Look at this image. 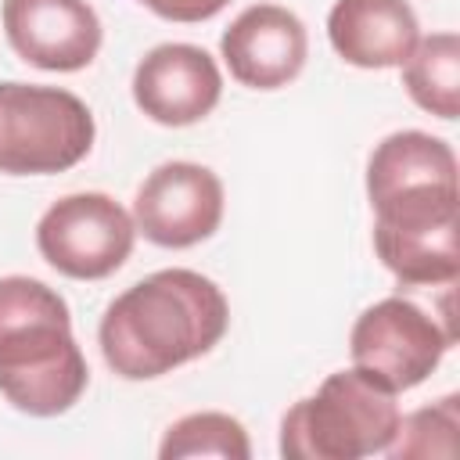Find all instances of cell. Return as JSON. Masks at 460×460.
<instances>
[{
	"mask_svg": "<svg viewBox=\"0 0 460 460\" xmlns=\"http://www.w3.org/2000/svg\"><path fill=\"white\" fill-rule=\"evenodd\" d=\"M230 327L223 288L198 270H155L115 295L101 316L97 345L122 381H155L208 356Z\"/></svg>",
	"mask_w": 460,
	"mask_h": 460,
	"instance_id": "cell-1",
	"label": "cell"
},
{
	"mask_svg": "<svg viewBox=\"0 0 460 460\" xmlns=\"http://www.w3.org/2000/svg\"><path fill=\"white\" fill-rule=\"evenodd\" d=\"M90 385L68 302L43 280L0 277V395L29 417L68 413Z\"/></svg>",
	"mask_w": 460,
	"mask_h": 460,
	"instance_id": "cell-2",
	"label": "cell"
},
{
	"mask_svg": "<svg viewBox=\"0 0 460 460\" xmlns=\"http://www.w3.org/2000/svg\"><path fill=\"white\" fill-rule=\"evenodd\" d=\"M395 392L359 367L334 370L280 417V456L363 460L385 453L399 428Z\"/></svg>",
	"mask_w": 460,
	"mask_h": 460,
	"instance_id": "cell-3",
	"label": "cell"
},
{
	"mask_svg": "<svg viewBox=\"0 0 460 460\" xmlns=\"http://www.w3.org/2000/svg\"><path fill=\"white\" fill-rule=\"evenodd\" d=\"M374 252L406 288H449L460 277V183L413 187L370 201Z\"/></svg>",
	"mask_w": 460,
	"mask_h": 460,
	"instance_id": "cell-4",
	"label": "cell"
},
{
	"mask_svg": "<svg viewBox=\"0 0 460 460\" xmlns=\"http://www.w3.org/2000/svg\"><path fill=\"white\" fill-rule=\"evenodd\" d=\"M97 140L83 97L47 83H0V172L54 176L79 165Z\"/></svg>",
	"mask_w": 460,
	"mask_h": 460,
	"instance_id": "cell-5",
	"label": "cell"
},
{
	"mask_svg": "<svg viewBox=\"0 0 460 460\" xmlns=\"http://www.w3.org/2000/svg\"><path fill=\"white\" fill-rule=\"evenodd\" d=\"M453 341L456 334L413 298L388 295L356 316L349 334V356L352 367L399 395L424 385L438 370Z\"/></svg>",
	"mask_w": 460,
	"mask_h": 460,
	"instance_id": "cell-6",
	"label": "cell"
},
{
	"mask_svg": "<svg viewBox=\"0 0 460 460\" xmlns=\"http://www.w3.org/2000/svg\"><path fill=\"white\" fill-rule=\"evenodd\" d=\"M137 244L133 216L104 190L58 198L36 223V248L68 280H104L126 266Z\"/></svg>",
	"mask_w": 460,
	"mask_h": 460,
	"instance_id": "cell-7",
	"label": "cell"
},
{
	"mask_svg": "<svg viewBox=\"0 0 460 460\" xmlns=\"http://www.w3.org/2000/svg\"><path fill=\"white\" fill-rule=\"evenodd\" d=\"M223 180L201 162H162L133 194V226L158 248H194L223 223Z\"/></svg>",
	"mask_w": 460,
	"mask_h": 460,
	"instance_id": "cell-8",
	"label": "cell"
},
{
	"mask_svg": "<svg viewBox=\"0 0 460 460\" xmlns=\"http://www.w3.org/2000/svg\"><path fill=\"white\" fill-rule=\"evenodd\" d=\"M133 104L158 126L180 129L208 119L223 97V72L198 43H158L133 68Z\"/></svg>",
	"mask_w": 460,
	"mask_h": 460,
	"instance_id": "cell-9",
	"label": "cell"
},
{
	"mask_svg": "<svg viewBox=\"0 0 460 460\" xmlns=\"http://www.w3.org/2000/svg\"><path fill=\"white\" fill-rule=\"evenodd\" d=\"M0 22L11 50L43 72H83L104 43L101 18L86 0H4Z\"/></svg>",
	"mask_w": 460,
	"mask_h": 460,
	"instance_id": "cell-10",
	"label": "cell"
},
{
	"mask_svg": "<svg viewBox=\"0 0 460 460\" xmlns=\"http://www.w3.org/2000/svg\"><path fill=\"white\" fill-rule=\"evenodd\" d=\"M219 58L248 90H280L295 83L309 58L305 22L280 4L244 7L219 36Z\"/></svg>",
	"mask_w": 460,
	"mask_h": 460,
	"instance_id": "cell-11",
	"label": "cell"
},
{
	"mask_svg": "<svg viewBox=\"0 0 460 460\" xmlns=\"http://www.w3.org/2000/svg\"><path fill=\"white\" fill-rule=\"evenodd\" d=\"M327 40L334 54L367 72L399 68L420 40L410 0H334L327 11Z\"/></svg>",
	"mask_w": 460,
	"mask_h": 460,
	"instance_id": "cell-12",
	"label": "cell"
},
{
	"mask_svg": "<svg viewBox=\"0 0 460 460\" xmlns=\"http://www.w3.org/2000/svg\"><path fill=\"white\" fill-rule=\"evenodd\" d=\"M399 68H402V86L420 111L446 122L460 115V36L456 32L446 29V32L420 36Z\"/></svg>",
	"mask_w": 460,
	"mask_h": 460,
	"instance_id": "cell-13",
	"label": "cell"
},
{
	"mask_svg": "<svg viewBox=\"0 0 460 460\" xmlns=\"http://www.w3.org/2000/svg\"><path fill=\"white\" fill-rule=\"evenodd\" d=\"M162 460H187V456H219V460H248L252 442L237 417L223 410H198L172 420L158 442Z\"/></svg>",
	"mask_w": 460,
	"mask_h": 460,
	"instance_id": "cell-14",
	"label": "cell"
},
{
	"mask_svg": "<svg viewBox=\"0 0 460 460\" xmlns=\"http://www.w3.org/2000/svg\"><path fill=\"white\" fill-rule=\"evenodd\" d=\"M385 453L392 460H453L460 453V395L449 392L438 402L399 417Z\"/></svg>",
	"mask_w": 460,
	"mask_h": 460,
	"instance_id": "cell-15",
	"label": "cell"
},
{
	"mask_svg": "<svg viewBox=\"0 0 460 460\" xmlns=\"http://www.w3.org/2000/svg\"><path fill=\"white\" fill-rule=\"evenodd\" d=\"M140 7H147L151 14L165 18V22H180V25H198L216 18L230 0H137Z\"/></svg>",
	"mask_w": 460,
	"mask_h": 460,
	"instance_id": "cell-16",
	"label": "cell"
}]
</instances>
